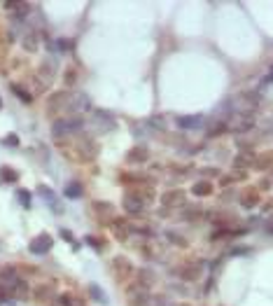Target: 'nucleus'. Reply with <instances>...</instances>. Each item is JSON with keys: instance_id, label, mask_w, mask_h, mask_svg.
Returning a JSON list of instances; mask_svg holds the SVG:
<instances>
[{"instance_id": "1", "label": "nucleus", "mask_w": 273, "mask_h": 306, "mask_svg": "<svg viewBox=\"0 0 273 306\" xmlns=\"http://www.w3.org/2000/svg\"><path fill=\"white\" fill-rule=\"evenodd\" d=\"M0 290H3V295L17 297V299H28V295H31L28 283L23 278H19L12 269H5L0 273Z\"/></svg>"}, {"instance_id": "2", "label": "nucleus", "mask_w": 273, "mask_h": 306, "mask_svg": "<svg viewBox=\"0 0 273 306\" xmlns=\"http://www.w3.org/2000/svg\"><path fill=\"white\" fill-rule=\"evenodd\" d=\"M82 129H84V119H82V117H75V115H70V117L56 119L54 126H52V136H56V138H63V136L80 134Z\"/></svg>"}, {"instance_id": "3", "label": "nucleus", "mask_w": 273, "mask_h": 306, "mask_svg": "<svg viewBox=\"0 0 273 306\" xmlns=\"http://www.w3.org/2000/svg\"><path fill=\"white\" fill-rule=\"evenodd\" d=\"M91 126L98 131V134H108L112 129H117V117L110 115L108 110H101V108H93L91 110Z\"/></svg>"}, {"instance_id": "4", "label": "nucleus", "mask_w": 273, "mask_h": 306, "mask_svg": "<svg viewBox=\"0 0 273 306\" xmlns=\"http://www.w3.org/2000/svg\"><path fill=\"white\" fill-rule=\"evenodd\" d=\"M68 110L80 117V112H91L93 106H91V98H89L84 91H70V103H68Z\"/></svg>"}, {"instance_id": "5", "label": "nucleus", "mask_w": 273, "mask_h": 306, "mask_svg": "<svg viewBox=\"0 0 273 306\" xmlns=\"http://www.w3.org/2000/svg\"><path fill=\"white\" fill-rule=\"evenodd\" d=\"M52 243H54V239H52L49 234H40V236H35V239L31 241L28 250L33 252V255H47V252L52 250Z\"/></svg>"}, {"instance_id": "6", "label": "nucleus", "mask_w": 273, "mask_h": 306, "mask_svg": "<svg viewBox=\"0 0 273 306\" xmlns=\"http://www.w3.org/2000/svg\"><path fill=\"white\" fill-rule=\"evenodd\" d=\"M68 103H70V91H56V94L49 96L47 108H49V112H61L68 110Z\"/></svg>"}, {"instance_id": "7", "label": "nucleus", "mask_w": 273, "mask_h": 306, "mask_svg": "<svg viewBox=\"0 0 273 306\" xmlns=\"http://www.w3.org/2000/svg\"><path fill=\"white\" fill-rule=\"evenodd\" d=\"M203 276V264L201 262H191V264H185L180 269V278L182 280H198Z\"/></svg>"}, {"instance_id": "8", "label": "nucleus", "mask_w": 273, "mask_h": 306, "mask_svg": "<svg viewBox=\"0 0 273 306\" xmlns=\"http://www.w3.org/2000/svg\"><path fill=\"white\" fill-rule=\"evenodd\" d=\"M185 199H187V194L182 192V189H168V192H164L161 194V203L164 206H180V203H185Z\"/></svg>"}, {"instance_id": "9", "label": "nucleus", "mask_w": 273, "mask_h": 306, "mask_svg": "<svg viewBox=\"0 0 273 306\" xmlns=\"http://www.w3.org/2000/svg\"><path fill=\"white\" fill-rule=\"evenodd\" d=\"M150 159V147L147 145H136L133 150H129V155H126V162L131 164H145Z\"/></svg>"}, {"instance_id": "10", "label": "nucleus", "mask_w": 273, "mask_h": 306, "mask_svg": "<svg viewBox=\"0 0 273 306\" xmlns=\"http://www.w3.org/2000/svg\"><path fill=\"white\" fill-rule=\"evenodd\" d=\"M112 269H115V273L119 276V278H129V276L136 271L133 264L126 260V257H115V260H112Z\"/></svg>"}, {"instance_id": "11", "label": "nucleus", "mask_w": 273, "mask_h": 306, "mask_svg": "<svg viewBox=\"0 0 273 306\" xmlns=\"http://www.w3.org/2000/svg\"><path fill=\"white\" fill-rule=\"evenodd\" d=\"M175 124H178L180 129L191 131V129H201L203 126V117L201 115H182V117L175 119Z\"/></svg>"}, {"instance_id": "12", "label": "nucleus", "mask_w": 273, "mask_h": 306, "mask_svg": "<svg viewBox=\"0 0 273 306\" xmlns=\"http://www.w3.org/2000/svg\"><path fill=\"white\" fill-rule=\"evenodd\" d=\"M145 201L140 199V196H136V194H129L124 199V208H126V213H131V215H138V213H142L145 211Z\"/></svg>"}, {"instance_id": "13", "label": "nucleus", "mask_w": 273, "mask_h": 306, "mask_svg": "<svg viewBox=\"0 0 273 306\" xmlns=\"http://www.w3.org/2000/svg\"><path fill=\"white\" fill-rule=\"evenodd\" d=\"M110 229L115 232V236L119 241H126L129 236H131V229L133 227L129 222H124V220H112V222H110Z\"/></svg>"}, {"instance_id": "14", "label": "nucleus", "mask_w": 273, "mask_h": 306, "mask_svg": "<svg viewBox=\"0 0 273 306\" xmlns=\"http://www.w3.org/2000/svg\"><path fill=\"white\" fill-rule=\"evenodd\" d=\"M255 126V119L250 117V115H240V117H236V122L231 124V131H238V134H245V131H250V129Z\"/></svg>"}, {"instance_id": "15", "label": "nucleus", "mask_w": 273, "mask_h": 306, "mask_svg": "<svg viewBox=\"0 0 273 306\" xmlns=\"http://www.w3.org/2000/svg\"><path fill=\"white\" fill-rule=\"evenodd\" d=\"M38 194L42 196V199L47 201V206H49V208H54L56 213H61V211H63V208L59 206V201H56V194H54V192H52L49 187H44V185H40V187H38Z\"/></svg>"}, {"instance_id": "16", "label": "nucleus", "mask_w": 273, "mask_h": 306, "mask_svg": "<svg viewBox=\"0 0 273 306\" xmlns=\"http://www.w3.org/2000/svg\"><path fill=\"white\" fill-rule=\"evenodd\" d=\"M7 7L14 10V19H19V21H23L31 14V5L28 3H7Z\"/></svg>"}, {"instance_id": "17", "label": "nucleus", "mask_w": 273, "mask_h": 306, "mask_svg": "<svg viewBox=\"0 0 273 306\" xmlns=\"http://www.w3.org/2000/svg\"><path fill=\"white\" fill-rule=\"evenodd\" d=\"M21 42H23V49L26 52H35L38 49V45H40V33L38 31H31V33L23 35Z\"/></svg>"}, {"instance_id": "18", "label": "nucleus", "mask_w": 273, "mask_h": 306, "mask_svg": "<svg viewBox=\"0 0 273 306\" xmlns=\"http://www.w3.org/2000/svg\"><path fill=\"white\" fill-rule=\"evenodd\" d=\"M191 194L194 196H210L213 194V183H208V180H201L191 187Z\"/></svg>"}, {"instance_id": "19", "label": "nucleus", "mask_w": 273, "mask_h": 306, "mask_svg": "<svg viewBox=\"0 0 273 306\" xmlns=\"http://www.w3.org/2000/svg\"><path fill=\"white\" fill-rule=\"evenodd\" d=\"M147 306H175V301L168 295H150Z\"/></svg>"}, {"instance_id": "20", "label": "nucleus", "mask_w": 273, "mask_h": 306, "mask_svg": "<svg viewBox=\"0 0 273 306\" xmlns=\"http://www.w3.org/2000/svg\"><path fill=\"white\" fill-rule=\"evenodd\" d=\"M154 280L157 278H154L152 271H147V269H140V271H138V285H140V288H150Z\"/></svg>"}, {"instance_id": "21", "label": "nucleus", "mask_w": 273, "mask_h": 306, "mask_svg": "<svg viewBox=\"0 0 273 306\" xmlns=\"http://www.w3.org/2000/svg\"><path fill=\"white\" fill-rule=\"evenodd\" d=\"M70 49V42L68 40H52L49 42V52H56V54H66Z\"/></svg>"}, {"instance_id": "22", "label": "nucleus", "mask_w": 273, "mask_h": 306, "mask_svg": "<svg viewBox=\"0 0 273 306\" xmlns=\"http://www.w3.org/2000/svg\"><path fill=\"white\" fill-rule=\"evenodd\" d=\"M82 194H84V189H82V185H80V183H70L66 187V196H68V199H80Z\"/></svg>"}, {"instance_id": "23", "label": "nucleus", "mask_w": 273, "mask_h": 306, "mask_svg": "<svg viewBox=\"0 0 273 306\" xmlns=\"http://www.w3.org/2000/svg\"><path fill=\"white\" fill-rule=\"evenodd\" d=\"M0 178H3V183H17V180H19V173L12 171L10 166H3V168H0Z\"/></svg>"}, {"instance_id": "24", "label": "nucleus", "mask_w": 273, "mask_h": 306, "mask_svg": "<svg viewBox=\"0 0 273 306\" xmlns=\"http://www.w3.org/2000/svg\"><path fill=\"white\" fill-rule=\"evenodd\" d=\"M89 292H91V297H93V299H96V301H98V304H108V299H105V297H103V290H101L96 283H91V285H89Z\"/></svg>"}, {"instance_id": "25", "label": "nucleus", "mask_w": 273, "mask_h": 306, "mask_svg": "<svg viewBox=\"0 0 273 306\" xmlns=\"http://www.w3.org/2000/svg\"><path fill=\"white\" fill-rule=\"evenodd\" d=\"M240 206H245V208L257 206V194H243L240 196Z\"/></svg>"}, {"instance_id": "26", "label": "nucleus", "mask_w": 273, "mask_h": 306, "mask_svg": "<svg viewBox=\"0 0 273 306\" xmlns=\"http://www.w3.org/2000/svg\"><path fill=\"white\" fill-rule=\"evenodd\" d=\"M12 91H14V94H17L23 103H31V94H26V91H23V87H19V84H12Z\"/></svg>"}, {"instance_id": "27", "label": "nucleus", "mask_w": 273, "mask_h": 306, "mask_svg": "<svg viewBox=\"0 0 273 306\" xmlns=\"http://www.w3.org/2000/svg\"><path fill=\"white\" fill-rule=\"evenodd\" d=\"M17 196H19V201H21V206H31V192L28 189H17Z\"/></svg>"}, {"instance_id": "28", "label": "nucleus", "mask_w": 273, "mask_h": 306, "mask_svg": "<svg viewBox=\"0 0 273 306\" xmlns=\"http://www.w3.org/2000/svg\"><path fill=\"white\" fill-rule=\"evenodd\" d=\"M93 211L108 213V215H112V203H101V201H96V203H93Z\"/></svg>"}, {"instance_id": "29", "label": "nucleus", "mask_w": 273, "mask_h": 306, "mask_svg": "<svg viewBox=\"0 0 273 306\" xmlns=\"http://www.w3.org/2000/svg\"><path fill=\"white\" fill-rule=\"evenodd\" d=\"M61 304H63V306H82V301L70 299V297H68V295H63V297H61Z\"/></svg>"}, {"instance_id": "30", "label": "nucleus", "mask_w": 273, "mask_h": 306, "mask_svg": "<svg viewBox=\"0 0 273 306\" xmlns=\"http://www.w3.org/2000/svg\"><path fill=\"white\" fill-rule=\"evenodd\" d=\"M166 239H170V243H175V245H187V241L178 234H166Z\"/></svg>"}, {"instance_id": "31", "label": "nucleus", "mask_w": 273, "mask_h": 306, "mask_svg": "<svg viewBox=\"0 0 273 306\" xmlns=\"http://www.w3.org/2000/svg\"><path fill=\"white\" fill-rule=\"evenodd\" d=\"M234 164H236V166H247V164H250V157H247V155H238L234 159Z\"/></svg>"}, {"instance_id": "32", "label": "nucleus", "mask_w": 273, "mask_h": 306, "mask_svg": "<svg viewBox=\"0 0 273 306\" xmlns=\"http://www.w3.org/2000/svg\"><path fill=\"white\" fill-rule=\"evenodd\" d=\"M5 145H7V147H17V145H19V138H17L14 134L5 136Z\"/></svg>"}, {"instance_id": "33", "label": "nucleus", "mask_w": 273, "mask_h": 306, "mask_svg": "<svg viewBox=\"0 0 273 306\" xmlns=\"http://www.w3.org/2000/svg\"><path fill=\"white\" fill-rule=\"evenodd\" d=\"M150 124H154V129H166L164 119H161V117H152V119H150Z\"/></svg>"}, {"instance_id": "34", "label": "nucleus", "mask_w": 273, "mask_h": 306, "mask_svg": "<svg viewBox=\"0 0 273 306\" xmlns=\"http://www.w3.org/2000/svg\"><path fill=\"white\" fill-rule=\"evenodd\" d=\"M198 215H201L198 211H185V213H182V217H185V220H194V217H198Z\"/></svg>"}, {"instance_id": "35", "label": "nucleus", "mask_w": 273, "mask_h": 306, "mask_svg": "<svg viewBox=\"0 0 273 306\" xmlns=\"http://www.w3.org/2000/svg\"><path fill=\"white\" fill-rule=\"evenodd\" d=\"M87 243H89V245H96V248H101V241L96 239V236H87Z\"/></svg>"}, {"instance_id": "36", "label": "nucleus", "mask_w": 273, "mask_h": 306, "mask_svg": "<svg viewBox=\"0 0 273 306\" xmlns=\"http://www.w3.org/2000/svg\"><path fill=\"white\" fill-rule=\"evenodd\" d=\"M61 236H63V239H66L68 243H72V234L68 232V229H61Z\"/></svg>"}, {"instance_id": "37", "label": "nucleus", "mask_w": 273, "mask_h": 306, "mask_svg": "<svg viewBox=\"0 0 273 306\" xmlns=\"http://www.w3.org/2000/svg\"><path fill=\"white\" fill-rule=\"evenodd\" d=\"M203 173H206V175H217V171H215V168H206Z\"/></svg>"}, {"instance_id": "38", "label": "nucleus", "mask_w": 273, "mask_h": 306, "mask_svg": "<svg viewBox=\"0 0 273 306\" xmlns=\"http://www.w3.org/2000/svg\"><path fill=\"white\" fill-rule=\"evenodd\" d=\"M0 106H3V100H0Z\"/></svg>"}]
</instances>
